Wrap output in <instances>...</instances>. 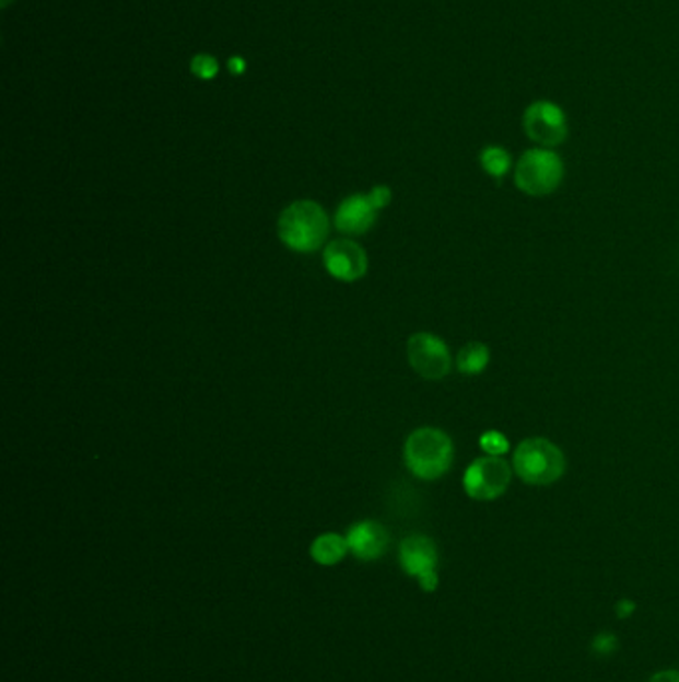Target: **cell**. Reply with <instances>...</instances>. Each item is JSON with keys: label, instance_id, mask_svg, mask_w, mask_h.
Segmentation results:
<instances>
[{"label": "cell", "instance_id": "cell-1", "mask_svg": "<svg viewBox=\"0 0 679 682\" xmlns=\"http://www.w3.org/2000/svg\"><path fill=\"white\" fill-rule=\"evenodd\" d=\"M278 234L293 252L312 254L324 246L329 235V216L317 201H293L279 216Z\"/></svg>", "mask_w": 679, "mask_h": 682}, {"label": "cell", "instance_id": "cell-2", "mask_svg": "<svg viewBox=\"0 0 679 682\" xmlns=\"http://www.w3.org/2000/svg\"><path fill=\"white\" fill-rule=\"evenodd\" d=\"M455 459L453 439L443 429L421 427L407 437L405 443V463L424 482H435L448 473Z\"/></svg>", "mask_w": 679, "mask_h": 682}, {"label": "cell", "instance_id": "cell-3", "mask_svg": "<svg viewBox=\"0 0 679 682\" xmlns=\"http://www.w3.org/2000/svg\"><path fill=\"white\" fill-rule=\"evenodd\" d=\"M566 455L546 437H526L514 449L513 470L526 485L548 487L566 473Z\"/></svg>", "mask_w": 679, "mask_h": 682}, {"label": "cell", "instance_id": "cell-4", "mask_svg": "<svg viewBox=\"0 0 679 682\" xmlns=\"http://www.w3.org/2000/svg\"><path fill=\"white\" fill-rule=\"evenodd\" d=\"M566 169L562 158L550 148H532L518 158L514 169V184L518 190L532 198L550 196L560 188Z\"/></svg>", "mask_w": 679, "mask_h": 682}, {"label": "cell", "instance_id": "cell-5", "mask_svg": "<svg viewBox=\"0 0 679 682\" xmlns=\"http://www.w3.org/2000/svg\"><path fill=\"white\" fill-rule=\"evenodd\" d=\"M513 473V465L506 459L484 455L468 465L463 477V487L475 501H494L508 492Z\"/></svg>", "mask_w": 679, "mask_h": 682}, {"label": "cell", "instance_id": "cell-6", "mask_svg": "<svg viewBox=\"0 0 679 682\" xmlns=\"http://www.w3.org/2000/svg\"><path fill=\"white\" fill-rule=\"evenodd\" d=\"M524 132L540 148H557L569 138L566 114L552 101H536L524 111Z\"/></svg>", "mask_w": 679, "mask_h": 682}, {"label": "cell", "instance_id": "cell-7", "mask_svg": "<svg viewBox=\"0 0 679 682\" xmlns=\"http://www.w3.org/2000/svg\"><path fill=\"white\" fill-rule=\"evenodd\" d=\"M399 563L402 570L417 579L421 589L426 593H433L438 587V551L435 541L426 535H409L401 541L399 547Z\"/></svg>", "mask_w": 679, "mask_h": 682}, {"label": "cell", "instance_id": "cell-8", "mask_svg": "<svg viewBox=\"0 0 679 682\" xmlns=\"http://www.w3.org/2000/svg\"><path fill=\"white\" fill-rule=\"evenodd\" d=\"M407 356H409L412 370L424 380H443L453 368L448 346L441 337L426 334V332L409 337Z\"/></svg>", "mask_w": 679, "mask_h": 682}, {"label": "cell", "instance_id": "cell-9", "mask_svg": "<svg viewBox=\"0 0 679 682\" xmlns=\"http://www.w3.org/2000/svg\"><path fill=\"white\" fill-rule=\"evenodd\" d=\"M324 264L335 280L351 284L367 274V252L353 240H333L325 246Z\"/></svg>", "mask_w": 679, "mask_h": 682}, {"label": "cell", "instance_id": "cell-10", "mask_svg": "<svg viewBox=\"0 0 679 682\" xmlns=\"http://www.w3.org/2000/svg\"><path fill=\"white\" fill-rule=\"evenodd\" d=\"M377 212L379 210L371 201L368 194H355V196H349L339 206V210L335 213V226L341 234H367L373 224L377 222Z\"/></svg>", "mask_w": 679, "mask_h": 682}, {"label": "cell", "instance_id": "cell-11", "mask_svg": "<svg viewBox=\"0 0 679 682\" xmlns=\"http://www.w3.org/2000/svg\"><path fill=\"white\" fill-rule=\"evenodd\" d=\"M349 551L359 560H377L389 548V533L377 521H361L347 531Z\"/></svg>", "mask_w": 679, "mask_h": 682}, {"label": "cell", "instance_id": "cell-12", "mask_svg": "<svg viewBox=\"0 0 679 682\" xmlns=\"http://www.w3.org/2000/svg\"><path fill=\"white\" fill-rule=\"evenodd\" d=\"M312 559L317 565H324V567H333L337 563L346 559L347 553H349V545H347V539L337 535V533H325L319 535L312 543Z\"/></svg>", "mask_w": 679, "mask_h": 682}, {"label": "cell", "instance_id": "cell-13", "mask_svg": "<svg viewBox=\"0 0 679 682\" xmlns=\"http://www.w3.org/2000/svg\"><path fill=\"white\" fill-rule=\"evenodd\" d=\"M490 349L482 342H468L467 346L458 351L457 370L463 375H480L489 368Z\"/></svg>", "mask_w": 679, "mask_h": 682}, {"label": "cell", "instance_id": "cell-14", "mask_svg": "<svg viewBox=\"0 0 679 682\" xmlns=\"http://www.w3.org/2000/svg\"><path fill=\"white\" fill-rule=\"evenodd\" d=\"M480 166L494 180H502L513 169V158L502 146H487L480 152Z\"/></svg>", "mask_w": 679, "mask_h": 682}, {"label": "cell", "instance_id": "cell-15", "mask_svg": "<svg viewBox=\"0 0 679 682\" xmlns=\"http://www.w3.org/2000/svg\"><path fill=\"white\" fill-rule=\"evenodd\" d=\"M479 446L487 455H494V458H504V453L511 451L508 437L504 436L502 431H496V429L484 431L480 436Z\"/></svg>", "mask_w": 679, "mask_h": 682}, {"label": "cell", "instance_id": "cell-16", "mask_svg": "<svg viewBox=\"0 0 679 682\" xmlns=\"http://www.w3.org/2000/svg\"><path fill=\"white\" fill-rule=\"evenodd\" d=\"M592 650L596 655H612L618 650V638L613 635H598L592 643Z\"/></svg>", "mask_w": 679, "mask_h": 682}, {"label": "cell", "instance_id": "cell-17", "mask_svg": "<svg viewBox=\"0 0 679 682\" xmlns=\"http://www.w3.org/2000/svg\"><path fill=\"white\" fill-rule=\"evenodd\" d=\"M194 70L203 79H212L215 70H218V65L212 57H198L194 60Z\"/></svg>", "mask_w": 679, "mask_h": 682}, {"label": "cell", "instance_id": "cell-18", "mask_svg": "<svg viewBox=\"0 0 679 682\" xmlns=\"http://www.w3.org/2000/svg\"><path fill=\"white\" fill-rule=\"evenodd\" d=\"M368 198L371 201L377 206V210L381 208H385V206H389L390 198H393V194H390L389 188L387 186H377V188H373L371 194H368Z\"/></svg>", "mask_w": 679, "mask_h": 682}, {"label": "cell", "instance_id": "cell-19", "mask_svg": "<svg viewBox=\"0 0 679 682\" xmlns=\"http://www.w3.org/2000/svg\"><path fill=\"white\" fill-rule=\"evenodd\" d=\"M634 601H628V599H624V601H620V603L616 604V613H618L620 619H628V616L634 613Z\"/></svg>", "mask_w": 679, "mask_h": 682}, {"label": "cell", "instance_id": "cell-20", "mask_svg": "<svg viewBox=\"0 0 679 682\" xmlns=\"http://www.w3.org/2000/svg\"><path fill=\"white\" fill-rule=\"evenodd\" d=\"M647 682H679V671L656 672Z\"/></svg>", "mask_w": 679, "mask_h": 682}]
</instances>
